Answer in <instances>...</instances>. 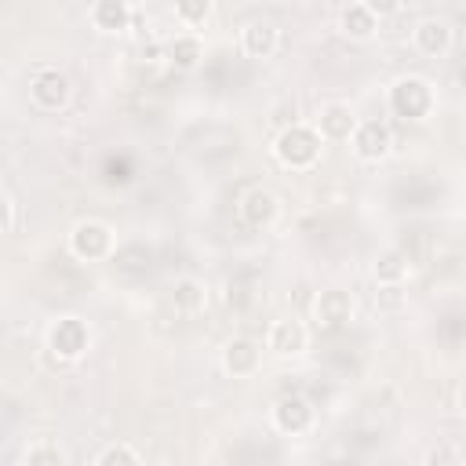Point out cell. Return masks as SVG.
I'll return each instance as SVG.
<instances>
[{
    "mask_svg": "<svg viewBox=\"0 0 466 466\" xmlns=\"http://www.w3.org/2000/svg\"><path fill=\"white\" fill-rule=\"evenodd\" d=\"M277 160L291 171H302V167H313L317 157H320V135L306 124H291L277 135Z\"/></svg>",
    "mask_w": 466,
    "mask_h": 466,
    "instance_id": "6da1fadb",
    "label": "cell"
},
{
    "mask_svg": "<svg viewBox=\"0 0 466 466\" xmlns=\"http://www.w3.org/2000/svg\"><path fill=\"white\" fill-rule=\"evenodd\" d=\"M433 106V91L426 80L419 76H400L393 87H390V109L404 120H422Z\"/></svg>",
    "mask_w": 466,
    "mask_h": 466,
    "instance_id": "7a4b0ae2",
    "label": "cell"
},
{
    "mask_svg": "<svg viewBox=\"0 0 466 466\" xmlns=\"http://www.w3.org/2000/svg\"><path fill=\"white\" fill-rule=\"evenodd\" d=\"M69 251L84 262H95V258H109L113 255V233L106 222H76L73 233H69Z\"/></svg>",
    "mask_w": 466,
    "mask_h": 466,
    "instance_id": "3957f363",
    "label": "cell"
},
{
    "mask_svg": "<svg viewBox=\"0 0 466 466\" xmlns=\"http://www.w3.org/2000/svg\"><path fill=\"white\" fill-rule=\"evenodd\" d=\"M47 346L55 350V357L62 360H76L87 350V324L80 317H62L51 324L47 331Z\"/></svg>",
    "mask_w": 466,
    "mask_h": 466,
    "instance_id": "277c9868",
    "label": "cell"
},
{
    "mask_svg": "<svg viewBox=\"0 0 466 466\" xmlns=\"http://www.w3.org/2000/svg\"><path fill=\"white\" fill-rule=\"evenodd\" d=\"M350 317H353V299H350V291H342V288H324V291L317 295V302H313V320H317L320 331H335V328H342Z\"/></svg>",
    "mask_w": 466,
    "mask_h": 466,
    "instance_id": "5b68a950",
    "label": "cell"
},
{
    "mask_svg": "<svg viewBox=\"0 0 466 466\" xmlns=\"http://www.w3.org/2000/svg\"><path fill=\"white\" fill-rule=\"evenodd\" d=\"M350 142L360 160H382L390 153V127L382 120H357Z\"/></svg>",
    "mask_w": 466,
    "mask_h": 466,
    "instance_id": "8992f818",
    "label": "cell"
},
{
    "mask_svg": "<svg viewBox=\"0 0 466 466\" xmlns=\"http://www.w3.org/2000/svg\"><path fill=\"white\" fill-rule=\"evenodd\" d=\"M29 95H33V102H36L40 109H62L66 98H69V80H66V73H58V69H44V73L33 76Z\"/></svg>",
    "mask_w": 466,
    "mask_h": 466,
    "instance_id": "52a82bcc",
    "label": "cell"
},
{
    "mask_svg": "<svg viewBox=\"0 0 466 466\" xmlns=\"http://www.w3.org/2000/svg\"><path fill=\"white\" fill-rule=\"evenodd\" d=\"M273 422H277L280 433H306L313 426V408H309L306 397H295V393L280 397L273 404Z\"/></svg>",
    "mask_w": 466,
    "mask_h": 466,
    "instance_id": "ba28073f",
    "label": "cell"
},
{
    "mask_svg": "<svg viewBox=\"0 0 466 466\" xmlns=\"http://www.w3.org/2000/svg\"><path fill=\"white\" fill-rule=\"evenodd\" d=\"M258 360H262V353H258V342H251V339H229L226 350H222V368L233 379L255 375L258 371Z\"/></svg>",
    "mask_w": 466,
    "mask_h": 466,
    "instance_id": "9c48e42d",
    "label": "cell"
},
{
    "mask_svg": "<svg viewBox=\"0 0 466 466\" xmlns=\"http://www.w3.org/2000/svg\"><path fill=\"white\" fill-rule=\"evenodd\" d=\"M277 44H280V33H277V25L266 22V18L248 22L244 33H240V47H244L248 58H269V55L277 51Z\"/></svg>",
    "mask_w": 466,
    "mask_h": 466,
    "instance_id": "30bf717a",
    "label": "cell"
},
{
    "mask_svg": "<svg viewBox=\"0 0 466 466\" xmlns=\"http://www.w3.org/2000/svg\"><path fill=\"white\" fill-rule=\"evenodd\" d=\"M277 197L269 193V189H262V186H255V189H248L244 197H240V218L251 226V229H262V226H269L273 218H277Z\"/></svg>",
    "mask_w": 466,
    "mask_h": 466,
    "instance_id": "8fae6325",
    "label": "cell"
},
{
    "mask_svg": "<svg viewBox=\"0 0 466 466\" xmlns=\"http://www.w3.org/2000/svg\"><path fill=\"white\" fill-rule=\"evenodd\" d=\"M353 127H357L353 109H350V106H342V102H331V106H324V109H320L317 127H313V131H317L320 138L342 142V138H350V135H353Z\"/></svg>",
    "mask_w": 466,
    "mask_h": 466,
    "instance_id": "7c38bea8",
    "label": "cell"
},
{
    "mask_svg": "<svg viewBox=\"0 0 466 466\" xmlns=\"http://www.w3.org/2000/svg\"><path fill=\"white\" fill-rule=\"evenodd\" d=\"M415 47H419L422 55H430V58L444 55V51L451 47V25H448L444 18H422V22L415 25Z\"/></svg>",
    "mask_w": 466,
    "mask_h": 466,
    "instance_id": "4fadbf2b",
    "label": "cell"
},
{
    "mask_svg": "<svg viewBox=\"0 0 466 466\" xmlns=\"http://www.w3.org/2000/svg\"><path fill=\"white\" fill-rule=\"evenodd\" d=\"M266 346L277 353V357H299L306 350V328L299 320H277L269 328V339Z\"/></svg>",
    "mask_w": 466,
    "mask_h": 466,
    "instance_id": "5bb4252c",
    "label": "cell"
},
{
    "mask_svg": "<svg viewBox=\"0 0 466 466\" xmlns=\"http://www.w3.org/2000/svg\"><path fill=\"white\" fill-rule=\"evenodd\" d=\"M131 22V7L124 0H98L91 4V25L102 33H120Z\"/></svg>",
    "mask_w": 466,
    "mask_h": 466,
    "instance_id": "9a60e30c",
    "label": "cell"
},
{
    "mask_svg": "<svg viewBox=\"0 0 466 466\" xmlns=\"http://www.w3.org/2000/svg\"><path fill=\"white\" fill-rule=\"evenodd\" d=\"M339 25H342V33L350 40H371L375 29H379V18L368 11V4H350V7H342Z\"/></svg>",
    "mask_w": 466,
    "mask_h": 466,
    "instance_id": "2e32d148",
    "label": "cell"
},
{
    "mask_svg": "<svg viewBox=\"0 0 466 466\" xmlns=\"http://www.w3.org/2000/svg\"><path fill=\"white\" fill-rule=\"evenodd\" d=\"M204 302H208V291H204V284L197 277H178L171 284V306L178 313H200Z\"/></svg>",
    "mask_w": 466,
    "mask_h": 466,
    "instance_id": "e0dca14e",
    "label": "cell"
},
{
    "mask_svg": "<svg viewBox=\"0 0 466 466\" xmlns=\"http://www.w3.org/2000/svg\"><path fill=\"white\" fill-rule=\"evenodd\" d=\"M371 273H375V284H379V288H386V284H400V280L408 277V255L397 251V248H386V251H379Z\"/></svg>",
    "mask_w": 466,
    "mask_h": 466,
    "instance_id": "ac0fdd59",
    "label": "cell"
},
{
    "mask_svg": "<svg viewBox=\"0 0 466 466\" xmlns=\"http://www.w3.org/2000/svg\"><path fill=\"white\" fill-rule=\"evenodd\" d=\"M164 55L175 62V69H197L200 58H204V47H200V40H197L193 33H182V36H175V40L164 47Z\"/></svg>",
    "mask_w": 466,
    "mask_h": 466,
    "instance_id": "d6986e66",
    "label": "cell"
},
{
    "mask_svg": "<svg viewBox=\"0 0 466 466\" xmlns=\"http://www.w3.org/2000/svg\"><path fill=\"white\" fill-rule=\"evenodd\" d=\"M208 15H211L208 0H182V4H175V18L186 22V25H204Z\"/></svg>",
    "mask_w": 466,
    "mask_h": 466,
    "instance_id": "ffe728a7",
    "label": "cell"
},
{
    "mask_svg": "<svg viewBox=\"0 0 466 466\" xmlns=\"http://www.w3.org/2000/svg\"><path fill=\"white\" fill-rule=\"evenodd\" d=\"M95 466H142V462H138V455H135L131 444H109V448L98 455Z\"/></svg>",
    "mask_w": 466,
    "mask_h": 466,
    "instance_id": "44dd1931",
    "label": "cell"
},
{
    "mask_svg": "<svg viewBox=\"0 0 466 466\" xmlns=\"http://www.w3.org/2000/svg\"><path fill=\"white\" fill-rule=\"evenodd\" d=\"M426 466H462V455H459V448H455V444L441 441L437 448H430V451H426Z\"/></svg>",
    "mask_w": 466,
    "mask_h": 466,
    "instance_id": "7402d4cb",
    "label": "cell"
},
{
    "mask_svg": "<svg viewBox=\"0 0 466 466\" xmlns=\"http://www.w3.org/2000/svg\"><path fill=\"white\" fill-rule=\"evenodd\" d=\"M25 466H66V459H62V451H58V448L40 444V448H33V451H29Z\"/></svg>",
    "mask_w": 466,
    "mask_h": 466,
    "instance_id": "603a6c76",
    "label": "cell"
},
{
    "mask_svg": "<svg viewBox=\"0 0 466 466\" xmlns=\"http://www.w3.org/2000/svg\"><path fill=\"white\" fill-rule=\"evenodd\" d=\"M375 302H379V309H400V302H404L400 284H386V288H379Z\"/></svg>",
    "mask_w": 466,
    "mask_h": 466,
    "instance_id": "cb8c5ba5",
    "label": "cell"
},
{
    "mask_svg": "<svg viewBox=\"0 0 466 466\" xmlns=\"http://www.w3.org/2000/svg\"><path fill=\"white\" fill-rule=\"evenodd\" d=\"M7 226H11V200L0 193V233H4Z\"/></svg>",
    "mask_w": 466,
    "mask_h": 466,
    "instance_id": "d4e9b609",
    "label": "cell"
},
{
    "mask_svg": "<svg viewBox=\"0 0 466 466\" xmlns=\"http://www.w3.org/2000/svg\"><path fill=\"white\" fill-rule=\"evenodd\" d=\"M157 55H160V47H157V44H142V58H146V62H153Z\"/></svg>",
    "mask_w": 466,
    "mask_h": 466,
    "instance_id": "484cf974",
    "label": "cell"
}]
</instances>
